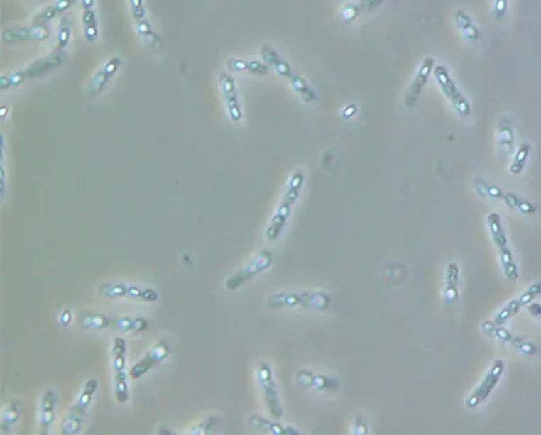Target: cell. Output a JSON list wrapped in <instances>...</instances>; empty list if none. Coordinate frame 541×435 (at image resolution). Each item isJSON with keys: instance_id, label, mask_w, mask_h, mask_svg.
Returning <instances> with one entry per match:
<instances>
[{"instance_id": "cell-1", "label": "cell", "mask_w": 541, "mask_h": 435, "mask_svg": "<svg viewBox=\"0 0 541 435\" xmlns=\"http://www.w3.org/2000/svg\"><path fill=\"white\" fill-rule=\"evenodd\" d=\"M305 180L306 177H305V173L302 170L294 172L291 175V177L288 178L286 191L282 197V202H280L279 207L275 211V214L272 215L268 227L266 230V238L268 241H276L282 236L287 222L293 214V210H294L297 202L300 200V196L302 194Z\"/></svg>"}, {"instance_id": "cell-2", "label": "cell", "mask_w": 541, "mask_h": 435, "mask_svg": "<svg viewBox=\"0 0 541 435\" xmlns=\"http://www.w3.org/2000/svg\"><path fill=\"white\" fill-rule=\"evenodd\" d=\"M332 304V298L328 292L315 290H291L273 292L267 298V307L270 309H312V310H328Z\"/></svg>"}, {"instance_id": "cell-3", "label": "cell", "mask_w": 541, "mask_h": 435, "mask_svg": "<svg viewBox=\"0 0 541 435\" xmlns=\"http://www.w3.org/2000/svg\"><path fill=\"white\" fill-rule=\"evenodd\" d=\"M486 222H487L491 240H493V245L498 250V258H499V264H501L502 272L509 282L518 280L520 270H518V265L515 263L514 253L510 248L509 238H508V234H506V230H505L501 215L498 212H490L486 218Z\"/></svg>"}, {"instance_id": "cell-4", "label": "cell", "mask_w": 541, "mask_h": 435, "mask_svg": "<svg viewBox=\"0 0 541 435\" xmlns=\"http://www.w3.org/2000/svg\"><path fill=\"white\" fill-rule=\"evenodd\" d=\"M99 382L97 378H89L82 387L75 403L72 404L60 422V433L64 435L80 434L84 424L87 412L92 407Z\"/></svg>"}, {"instance_id": "cell-5", "label": "cell", "mask_w": 541, "mask_h": 435, "mask_svg": "<svg viewBox=\"0 0 541 435\" xmlns=\"http://www.w3.org/2000/svg\"><path fill=\"white\" fill-rule=\"evenodd\" d=\"M127 341L126 338H114L111 343V366L114 381V399L120 404L129 400V382L127 371Z\"/></svg>"}, {"instance_id": "cell-6", "label": "cell", "mask_w": 541, "mask_h": 435, "mask_svg": "<svg viewBox=\"0 0 541 435\" xmlns=\"http://www.w3.org/2000/svg\"><path fill=\"white\" fill-rule=\"evenodd\" d=\"M97 292L108 299H131L146 304H154L160 299V292L153 287H144L123 282L101 283L97 289Z\"/></svg>"}, {"instance_id": "cell-7", "label": "cell", "mask_w": 541, "mask_h": 435, "mask_svg": "<svg viewBox=\"0 0 541 435\" xmlns=\"http://www.w3.org/2000/svg\"><path fill=\"white\" fill-rule=\"evenodd\" d=\"M434 77L437 84L441 89V93L449 101L454 112L457 113L461 119H468L472 116V106L468 98L460 90L453 77L450 75L449 70L444 65H437L434 68Z\"/></svg>"}, {"instance_id": "cell-8", "label": "cell", "mask_w": 541, "mask_h": 435, "mask_svg": "<svg viewBox=\"0 0 541 435\" xmlns=\"http://www.w3.org/2000/svg\"><path fill=\"white\" fill-rule=\"evenodd\" d=\"M256 378L261 389L264 403L270 412V417L275 419H282L283 417V405L279 393V387L275 380L273 369L267 360H261L256 369Z\"/></svg>"}, {"instance_id": "cell-9", "label": "cell", "mask_w": 541, "mask_h": 435, "mask_svg": "<svg viewBox=\"0 0 541 435\" xmlns=\"http://www.w3.org/2000/svg\"><path fill=\"white\" fill-rule=\"evenodd\" d=\"M272 264H273L272 252L267 250V249L260 250L246 264H244L239 270H237L234 274L230 275L226 279L224 286L229 291L239 290L242 286H245L248 282L255 279L256 276L270 270Z\"/></svg>"}, {"instance_id": "cell-10", "label": "cell", "mask_w": 541, "mask_h": 435, "mask_svg": "<svg viewBox=\"0 0 541 435\" xmlns=\"http://www.w3.org/2000/svg\"><path fill=\"white\" fill-rule=\"evenodd\" d=\"M505 370H506L505 360L503 359H495L491 363V366L488 368L487 373L484 374V377L481 378L480 384L465 399V407L468 409L474 411V409H478L479 407H481L483 404L486 403L490 399V396L493 395V389L499 385V382L505 374Z\"/></svg>"}, {"instance_id": "cell-11", "label": "cell", "mask_w": 541, "mask_h": 435, "mask_svg": "<svg viewBox=\"0 0 541 435\" xmlns=\"http://www.w3.org/2000/svg\"><path fill=\"white\" fill-rule=\"evenodd\" d=\"M480 329L486 336L495 338L496 341L509 346L515 351H518L520 354L526 355V356H533V355L537 354V346L533 341L523 338V336L514 335L506 326L495 323L493 320V321L484 320L483 323L480 324Z\"/></svg>"}, {"instance_id": "cell-12", "label": "cell", "mask_w": 541, "mask_h": 435, "mask_svg": "<svg viewBox=\"0 0 541 435\" xmlns=\"http://www.w3.org/2000/svg\"><path fill=\"white\" fill-rule=\"evenodd\" d=\"M172 353V347L169 340L163 338L154 344L146 354L131 366L129 369V378L131 380H139L144 377L148 371L153 370L160 365Z\"/></svg>"}, {"instance_id": "cell-13", "label": "cell", "mask_w": 541, "mask_h": 435, "mask_svg": "<svg viewBox=\"0 0 541 435\" xmlns=\"http://www.w3.org/2000/svg\"><path fill=\"white\" fill-rule=\"evenodd\" d=\"M294 380L300 387L312 389L321 393H336L341 387L340 380L337 377L309 370V369L297 371L294 375Z\"/></svg>"}, {"instance_id": "cell-14", "label": "cell", "mask_w": 541, "mask_h": 435, "mask_svg": "<svg viewBox=\"0 0 541 435\" xmlns=\"http://www.w3.org/2000/svg\"><path fill=\"white\" fill-rule=\"evenodd\" d=\"M219 84L222 89L224 106L227 109V114H229L230 120L233 123H241L244 119V111H242V105H241L237 83L230 74L222 72L219 75Z\"/></svg>"}, {"instance_id": "cell-15", "label": "cell", "mask_w": 541, "mask_h": 435, "mask_svg": "<svg viewBox=\"0 0 541 435\" xmlns=\"http://www.w3.org/2000/svg\"><path fill=\"white\" fill-rule=\"evenodd\" d=\"M435 59L434 57H425L422 60V63L419 65L416 74H415L414 81L411 82L410 84V89L407 92V96H405V105L408 108H414L417 102L419 97L422 96L425 87L427 86V83L430 81V77L434 74V68H435Z\"/></svg>"}, {"instance_id": "cell-16", "label": "cell", "mask_w": 541, "mask_h": 435, "mask_svg": "<svg viewBox=\"0 0 541 435\" xmlns=\"http://www.w3.org/2000/svg\"><path fill=\"white\" fill-rule=\"evenodd\" d=\"M50 37V29L47 25H31L9 28L1 32V41L4 44H16L23 41H44Z\"/></svg>"}, {"instance_id": "cell-17", "label": "cell", "mask_w": 541, "mask_h": 435, "mask_svg": "<svg viewBox=\"0 0 541 435\" xmlns=\"http://www.w3.org/2000/svg\"><path fill=\"white\" fill-rule=\"evenodd\" d=\"M68 59V53L67 50H55L52 53H49L47 56L35 60L34 63L29 65L28 68H25V74H26V78L28 81L29 79H37L40 77H44L45 74H48L50 71L59 68L60 65H63Z\"/></svg>"}, {"instance_id": "cell-18", "label": "cell", "mask_w": 541, "mask_h": 435, "mask_svg": "<svg viewBox=\"0 0 541 435\" xmlns=\"http://www.w3.org/2000/svg\"><path fill=\"white\" fill-rule=\"evenodd\" d=\"M56 407H58V393L55 389L48 387L43 392L40 399V431L41 434L50 433V429L56 419Z\"/></svg>"}, {"instance_id": "cell-19", "label": "cell", "mask_w": 541, "mask_h": 435, "mask_svg": "<svg viewBox=\"0 0 541 435\" xmlns=\"http://www.w3.org/2000/svg\"><path fill=\"white\" fill-rule=\"evenodd\" d=\"M248 423L251 427H253L258 431H264V433H270L273 435H300L301 431L288 424V423H282L279 422V419H268V418H264L261 415H257L253 414L248 418Z\"/></svg>"}, {"instance_id": "cell-20", "label": "cell", "mask_w": 541, "mask_h": 435, "mask_svg": "<svg viewBox=\"0 0 541 435\" xmlns=\"http://www.w3.org/2000/svg\"><path fill=\"white\" fill-rule=\"evenodd\" d=\"M460 280L461 270L456 261H452L445 268V290H444V304L445 307H454L460 298Z\"/></svg>"}, {"instance_id": "cell-21", "label": "cell", "mask_w": 541, "mask_h": 435, "mask_svg": "<svg viewBox=\"0 0 541 435\" xmlns=\"http://www.w3.org/2000/svg\"><path fill=\"white\" fill-rule=\"evenodd\" d=\"M121 65H123V59L120 56H113L105 65H102V68L97 72L93 81L90 83L92 97H97L106 89V86L111 83L113 77L117 74Z\"/></svg>"}, {"instance_id": "cell-22", "label": "cell", "mask_w": 541, "mask_h": 435, "mask_svg": "<svg viewBox=\"0 0 541 435\" xmlns=\"http://www.w3.org/2000/svg\"><path fill=\"white\" fill-rule=\"evenodd\" d=\"M385 1L386 0H356L354 3L344 6L340 10V13L337 16V21L341 25H349L351 22H354L361 14L376 10L377 7H380L382 3H385Z\"/></svg>"}, {"instance_id": "cell-23", "label": "cell", "mask_w": 541, "mask_h": 435, "mask_svg": "<svg viewBox=\"0 0 541 435\" xmlns=\"http://www.w3.org/2000/svg\"><path fill=\"white\" fill-rule=\"evenodd\" d=\"M111 329L121 334H142L150 329V323L142 316L111 317Z\"/></svg>"}, {"instance_id": "cell-24", "label": "cell", "mask_w": 541, "mask_h": 435, "mask_svg": "<svg viewBox=\"0 0 541 435\" xmlns=\"http://www.w3.org/2000/svg\"><path fill=\"white\" fill-rule=\"evenodd\" d=\"M515 133L514 127L508 119H501L498 124V151L503 160H509L514 153Z\"/></svg>"}, {"instance_id": "cell-25", "label": "cell", "mask_w": 541, "mask_h": 435, "mask_svg": "<svg viewBox=\"0 0 541 435\" xmlns=\"http://www.w3.org/2000/svg\"><path fill=\"white\" fill-rule=\"evenodd\" d=\"M260 56L263 59V62L267 65H270V68H272L278 75L290 79L295 72L293 70V67L290 65L288 62H286L275 49L270 47V45H263L260 49Z\"/></svg>"}, {"instance_id": "cell-26", "label": "cell", "mask_w": 541, "mask_h": 435, "mask_svg": "<svg viewBox=\"0 0 541 435\" xmlns=\"http://www.w3.org/2000/svg\"><path fill=\"white\" fill-rule=\"evenodd\" d=\"M454 23L457 29L461 33L462 37L471 43V44H479L481 40V33L478 28V25L474 22L472 16H469L465 10H457L454 14Z\"/></svg>"}, {"instance_id": "cell-27", "label": "cell", "mask_w": 541, "mask_h": 435, "mask_svg": "<svg viewBox=\"0 0 541 435\" xmlns=\"http://www.w3.org/2000/svg\"><path fill=\"white\" fill-rule=\"evenodd\" d=\"M77 0H56L53 4H49L33 18V25H47L52 19L65 14Z\"/></svg>"}, {"instance_id": "cell-28", "label": "cell", "mask_w": 541, "mask_h": 435, "mask_svg": "<svg viewBox=\"0 0 541 435\" xmlns=\"http://www.w3.org/2000/svg\"><path fill=\"white\" fill-rule=\"evenodd\" d=\"M78 324L84 329L104 331V329H111V317L104 313L84 310L78 314Z\"/></svg>"}, {"instance_id": "cell-29", "label": "cell", "mask_w": 541, "mask_h": 435, "mask_svg": "<svg viewBox=\"0 0 541 435\" xmlns=\"http://www.w3.org/2000/svg\"><path fill=\"white\" fill-rule=\"evenodd\" d=\"M21 417H22V404L18 400H11L1 412V420H0L1 434L11 433L13 429L18 424V422L21 420Z\"/></svg>"}, {"instance_id": "cell-30", "label": "cell", "mask_w": 541, "mask_h": 435, "mask_svg": "<svg viewBox=\"0 0 541 435\" xmlns=\"http://www.w3.org/2000/svg\"><path fill=\"white\" fill-rule=\"evenodd\" d=\"M136 32L141 35L144 44L151 50L160 52L163 49V41H162L160 34L154 31L153 25L146 18L136 22Z\"/></svg>"}, {"instance_id": "cell-31", "label": "cell", "mask_w": 541, "mask_h": 435, "mask_svg": "<svg viewBox=\"0 0 541 435\" xmlns=\"http://www.w3.org/2000/svg\"><path fill=\"white\" fill-rule=\"evenodd\" d=\"M288 82H290L293 90L298 94V97L301 98L305 104H313V102H316L319 99L317 93L313 90V87L301 75L294 74L288 79Z\"/></svg>"}, {"instance_id": "cell-32", "label": "cell", "mask_w": 541, "mask_h": 435, "mask_svg": "<svg viewBox=\"0 0 541 435\" xmlns=\"http://www.w3.org/2000/svg\"><path fill=\"white\" fill-rule=\"evenodd\" d=\"M472 187H474V189L476 191V194H480L481 197H487V199H493V200H499V202L503 200L505 191H503L501 187H498V185H495L493 182L487 181L486 178H474V181H472Z\"/></svg>"}, {"instance_id": "cell-33", "label": "cell", "mask_w": 541, "mask_h": 435, "mask_svg": "<svg viewBox=\"0 0 541 435\" xmlns=\"http://www.w3.org/2000/svg\"><path fill=\"white\" fill-rule=\"evenodd\" d=\"M502 203L511 210L518 211L524 215H535L537 212V207L535 204H532L530 202H528L524 197L518 196L514 192H505L503 196V200Z\"/></svg>"}, {"instance_id": "cell-34", "label": "cell", "mask_w": 541, "mask_h": 435, "mask_svg": "<svg viewBox=\"0 0 541 435\" xmlns=\"http://www.w3.org/2000/svg\"><path fill=\"white\" fill-rule=\"evenodd\" d=\"M82 23H83V34L84 40L90 44H94L98 38V19H97L94 9L83 10L82 14Z\"/></svg>"}, {"instance_id": "cell-35", "label": "cell", "mask_w": 541, "mask_h": 435, "mask_svg": "<svg viewBox=\"0 0 541 435\" xmlns=\"http://www.w3.org/2000/svg\"><path fill=\"white\" fill-rule=\"evenodd\" d=\"M530 154H532V145L529 143H523L518 147L513 161L510 163L509 172L513 176H520L524 172Z\"/></svg>"}, {"instance_id": "cell-36", "label": "cell", "mask_w": 541, "mask_h": 435, "mask_svg": "<svg viewBox=\"0 0 541 435\" xmlns=\"http://www.w3.org/2000/svg\"><path fill=\"white\" fill-rule=\"evenodd\" d=\"M524 307L523 302L520 301V298H514L509 301L505 307H502L501 310H498L493 316V321L495 323L501 324V325H505L506 323H509L511 319H514L520 312L521 309Z\"/></svg>"}, {"instance_id": "cell-37", "label": "cell", "mask_w": 541, "mask_h": 435, "mask_svg": "<svg viewBox=\"0 0 541 435\" xmlns=\"http://www.w3.org/2000/svg\"><path fill=\"white\" fill-rule=\"evenodd\" d=\"M219 426H221V418L218 415H211V417H207L206 419L199 422L195 427H192L190 430V434H214Z\"/></svg>"}, {"instance_id": "cell-38", "label": "cell", "mask_w": 541, "mask_h": 435, "mask_svg": "<svg viewBox=\"0 0 541 435\" xmlns=\"http://www.w3.org/2000/svg\"><path fill=\"white\" fill-rule=\"evenodd\" d=\"M71 31H72V19L70 16H63L60 21V26L58 31V43H56V49L58 50H65L70 44L71 40Z\"/></svg>"}, {"instance_id": "cell-39", "label": "cell", "mask_w": 541, "mask_h": 435, "mask_svg": "<svg viewBox=\"0 0 541 435\" xmlns=\"http://www.w3.org/2000/svg\"><path fill=\"white\" fill-rule=\"evenodd\" d=\"M26 81H28V78H26V74L23 70L11 72V74H6V75H1V78H0V89H1V92H6V90H10V89H14V87L23 84Z\"/></svg>"}, {"instance_id": "cell-40", "label": "cell", "mask_w": 541, "mask_h": 435, "mask_svg": "<svg viewBox=\"0 0 541 435\" xmlns=\"http://www.w3.org/2000/svg\"><path fill=\"white\" fill-rule=\"evenodd\" d=\"M541 295V282H536L533 285H530L529 287H526L525 290L523 291L518 298L520 301L523 302L524 307L530 305L532 302H535L536 298H539Z\"/></svg>"}, {"instance_id": "cell-41", "label": "cell", "mask_w": 541, "mask_h": 435, "mask_svg": "<svg viewBox=\"0 0 541 435\" xmlns=\"http://www.w3.org/2000/svg\"><path fill=\"white\" fill-rule=\"evenodd\" d=\"M351 433L356 435H365L370 433V424H368V420L364 414H356L354 423H352Z\"/></svg>"}, {"instance_id": "cell-42", "label": "cell", "mask_w": 541, "mask_h": 435, "mask_svg": "<svg viewBox=\"0 0 541 435\" xmlns=\"http://www.w3.org/2000/svg\"><path fill=\"white\" fill-rule=\"evenodd\" d=\"M246 72H249L252 75L264 77L270 72V65H267L264 62H260V60H248Z\"/></svg>"}, {"instance_id": "cell-43", "label": "cell", "mask_w": 541, "mask_h": 435, "mask_svg": "<svg viewBox=\"0 0 541 435\" xmlns=\"http://www.w3.org/2000/svg\"><path fill=\"white\" fill-rule=\"evenodd\" d=\"M509 9V0H493V18L496 22L505 19Z\"/></svg>"}, {"instance_id": "cell-44", "label": "cell", "mask_w": 541, "mask_h": 435, "mask_svg": "<svg viewBox=\"0 0 541 435\" xmlns=\"http://www.w3.org/2000/svg\"><path fill=\"white\" fill-rule=\"evenodd\" d=\"M129 7H131V14L133 16L135 22L142 21L146 18V7H144L143 0H129Z\"/></svg>"}, {"instance_id": "cell-45", "label": "cell", "mask_w": 541, "mask_h": 435, "mask_svg": "<svg viewBox=\"0 0 541 435\" xmlns=\"http://www.w3.org/2000/svg\"><path fill=\"white\" fill-rule=\"evenodd\" d=\"M226 65L233 72H246V70H248V60L239 59V57H230V59H227Z\"/></svg>"}, {"instance_id": "cell-46", "label": "cell", "mask_w": 541, "mask_h": 435, "mask_svg": "<svg viewBox=\"0 0 541 435\" xmlns=\"http://www.w3.org/2000/svg\"><path fill=\"white\" fill-rule=\"evenodd\" d=\"M526 309H528L529 314H530L533 319L539 320V321L541 323V304H537V302H532L530 305H528V307H526Z\"/></svg>"}, {"instance_id": "cell-47", "label": "cell", "mask_w": 541, "mask_h": 435, "mask_svg": "<svg viewBox=\"0 0 541 435\" xmlns=\"http://www.w3.org/2000/svg\"><path fill=\"white\" fill-rule=\"evenodd\" d=\"M356 114H358V106H356L355 104H350V105H349V106H346V108L343 109V112H341L343 119H346V120H349V119L355 117Z\"/></svg>"}, {"instance_id": "cell-48", "label": "cell", "mask_w": 541, "mask_h": 435, "mask_svg": "<svg viewBox=\"0 0 541 435\" xmlns=\"http://www.w3.org/2000/svg\"><path fill=\"white\" fill-rule=\"evenodd\" d=\"M80 1H82V9H83V10H90V9H94L96 0H80Z\"/></svg>"}, {"instance_id": "cell-49", "label": "cell", "mask_w": 541, "mask_h": 435, "mask_svg": "<svg viewBox=\"0 0 541 435\" xmlns=\"http://www.w3.org/2000/svg\"><path fill=\"white\" fill-rule=\"evenodd\" d=\"M71 313L68 312V310H64L63 313H62V324L63 325H68L70 324V321H71Z\"/></svg>"}, {"instance_id": "cell-50", "label": "cell", "mask_w": 541, "mask_h": 435, "mask_svg": "<svg viewBox=\"0 0 541 435\" xmlns=\"http://www.w3.org/2000/svg\"><path fill=\"white\" fill-rule=\"evenodd\" d=\"M4 116H6V106L3 105L1 106V119H4Z\"/></svg>"}]
</instances>
